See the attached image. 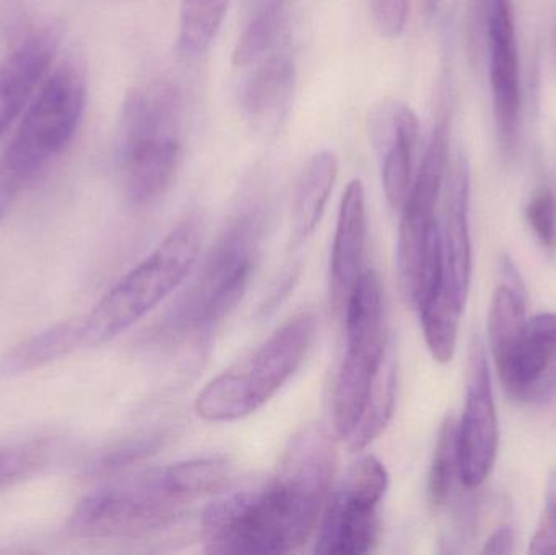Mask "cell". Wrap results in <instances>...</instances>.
I'll use <instances>...</instances> for the list:
<instances>
[{
    "label": "cell",
    "instance_id": "9a60e30c",
    "mask_svg": "<svg viewBox=\"0 0 556 555\" xmlns=\"http://www.w3.org/2000/svg\"><path fill=\"white\" fill-rule=\"evenodd\" d=\"M61 26L33 31L0 62V136L23 114L61 45Z\"/></svg>",
    "mask_w": 556,
    "mask_h": 555
},
{
    "label": "cell",
    "instance_id": "9c48e42d",
    "mask_svg": "<svg viewBox=\"0 0 556 555\" xmlns=\"http://www.w3.org/2000/svg\"><path fill=\"white\" fill-rule=\"evenodd\" d=\"M389 476L375 456L356 462L327 497L316 540V553L358 555L372 550L379 533L378 508Z\"/></svg>",
    "mask_w": 556,
    "mask_h": 555
},
{
    "label": "cell",
    "instance_id": "52a82bcc",
    "mask_svg": "<svg viewBox=\"0 0 556 555\" xmlns=\"http://www.w3.org/2000/svg\"><path fill=\"white\" fill-rule=\"evenodd\" d=\"M346 351L333 390V429L346 440L365 413L376 380L388 362L384 292L372 269L353 290L345 313Z\"/></svg>",
    "mask_w": 556,
    "mask_h": 555
},
{
    "label": "cell",
    "instance_id": "44dd1931",
    "mask_svg": "<svg viewBox=\"0 0 556 555\" xmlns=\"http://www.w3.org/2000/svg\"><path fill=\"white\" fill-rule=\"evenodd\" d=\"M230 0H181L178 48L188 58L205 54L214 42Z\"/></svg>",
    "mask_w": 556,
    "mask_h": 555
},
{
    "label": "cell",
    "instance_id": "5bb4252c",
    "mask_svg": "<svg viewBox=\"0 0 556 555\" xmlns=\"http://www.w3.org/2000/svg\"><path fill=\"white\" fill-rule=\"evenodd\" d=\"M469 165L463 155L450 160L444 179L443 217L440 224L444 286L460 306H466L472 277L469 231Z\"/></svg>",
    "mask_w": 556,
    "mask_h": 555
},
{
    "label": "cell",
    "instance_id": "f1b7e54d",
    "mask_svg": "<svg viewBox=\"0 0 556 555\" xmlns=\"http://www.w3.org/2000/svg\"><path fill=\"white\" fill-rule=\"evenodd\" d=\"M160 443H162V436H149L132 440V442L126 443L116 452L111 453L104 459L103 466L104 468L114 469L130 465V463L137 462V459L146 458V456L155 453L159 450Z\"/></svg>",
    "mask_w": 556,
    "mask_h": 555
},
{
    "label": "cell",
    "instance_id": "5b68a950",
    "mask_svg": "<svg viewBox=\"0 0 556 555\" xmlns=\"http://www.w3.org/2000/svg\"><path fill=\"white\" fill-rule=\"evenodd\" d=\"M201 243L198 220L189 218L179 224L153 253L80 318L84 348L110 342L152 312L188 276L198 261Z\"/></svg>",
    "mask_w": 556,
    "mask_h": 555
},
{
    "label": "cell",
    "instance_id": "4dcf8cb0",
    "mask_svg": "<svg viewBox=\"0 0 556 555\" xmlns=\"http://www.w3.org/2000/svg\"><path fill=\"white\" fill-rule=\"evenodd\" d=\"M424 3V10L427 15H431V13L437 12L438 5H440V0H421Z\"/></svg>",
    "mask_w": 556,
    "mask_h": 555
},
{
    "label": "cell",
    "instance_id": "603a6c76",
    "mask_svg": "<svg viewBox=\"0 0 556 555\" xmlns=\"http://www.w3.org/2000/svg\"><path fill=\"white\" fill-rule=\"evenodd\" d=\"M395 403V368L391 358L386 362L372 388L371 396L366 404L365 413L362 419L356 424L355 430L350 433L346 443L353 452L366 449L372 440L378 439L389 420L392 417Z\"/></svg>",
    "mask_w": 556,
    "mask_h": 555
},
{
    "label": "cell",
    "instance_id": "277c9868",
    "mask_svg": "<svg viewBox=\"0 0 556 555\" xmlns=\"http://www.w3.org/2000/svg\"><path fill=\"white\" fill-rule=\"evenodd\" d=\"M264 217L260 209L238 215L218 238L195 279L156 328L160 341H185L211 332L238 305L260 257Z\"/></svg>",
    "mask_w": 556,
    "mask_h": 555
},
{
    "label": "cell",
    "instance_id": "e0dca14e",
    "mask_svg": "<svg viewBox=\"0 0 556 555\" xmlns=\"http://www.w3.org/2000/svg\"><path fill=\"white\" fill-rule=\"evenodd\" d=\"M241 91V106L257 127H276L283 119L296 84L293 59L283 49L264 55Z\"/></svg>",
    "mask_w": 556,
    "mask_h": 555
},
{
    "label": "cell",
    "instance_id": "7a4b0ae2",
    "mask_svg": "<svg viewBox=\"0 0 556 555\" xmlns=\"http://www.w3.org/2000/svg\"><path fill=\"white\" fill-rule=\"evenodd\" d=\"M185 98L178 85L160 80L127 94L117 134L124 195L146 209L165 195L182 152Z\"/></svg>",
    "mask_w": 556,
    "mask_h": 555
},
{
    "label": "cell",
    "instance_id": "6da1fadb",
    "mask_svg": "<svg viewBox=\"0 0 556 555\" xmlns=\"http://www.w3.org/2000/svg\"><path fill=\"white\" fill-rule=\"evenodd\" d=\"M336 442L323 424H307L285 449L276 478L238 491L202 515L212 554H288L303 546L319 520L336 471Z\"/></svg>",
    "mask_w": 556,
    "mask_h": 555
},
{
    "label": "cell",
    "instance_id": "cb8c5ba5",
    "mask_svg": "<svg viewBox=\"0 0 556 555\" xmlns=\"http://www.w3.org/2000/svg\"><path fill=\"white\" fill-rule=\"evenodd\" d=\"M457 478H459L457 420L454 417H447L441 426L430 475H428V499H430L431 505L443 507L450 501L454 481Z\"/></svg>",
    "mask_w": 556,
    "mask_h": 555
},
{
    "label": "cell",
    "instance_id": "484cf974",
    "mask_svg": "<svg viewBox=\"0 0 556 555\" xmlns=\"http://www.w3.org/2000/svg\"><path fill=\"white\" fill-rule=\"evenodd\" d=\"M33 31L22 0H0V45L3 48L12 51Z\"/></svg>",
    "mask_w": 556,
    "mask_h": 555
},
{
    "label": "cell",
    "instance_id": "2e32d148",
    "mask_svg": "<svg viewBox=\"0 0 556 555\" xmlns=\"http://www.w3.org/2000/svg\"><path fill=\"white\" fill-rule=\"evenodd\" d=\"M366 218L365 189L355 179L346 186L340 204L332 254H330V297L337 315L345 313L346 303L365 273Z\"/></svg>",
    "mask_w": 556,
    "mask_h": 555
},
{
    "label": "cell",
    "instance_id": "7402d4cb",
    "mask_svg": "<svg viewBox=\"0 0 556 555\" xmlns=\"http://www.w3.org/2000/svg\"><path fill=\"white\" fill-rule=\"evenodd\" d=\"M285 28V10L280 0H267L251 16L233 52L235 67H250L273 52Z\"/></svg>",
    "mask_w": 556,
    "mask_h": 555
},
{
    "label": "cell",
    "instance_id": "ffe728a7",
    "mask_svg": "<svg viewBox=\"0 0 556 555\" xmlns=\"http://www.w3.org/2000/svg\"><path fill=\"white\" fill-rule=\"evenodd\" d=\"M417 310L428 351L438 364H447L456 352L463 306L447 292L443 282L424 297Z\"/></svg>",
    "mask_w": 556,
    "mask_h": 555
},
{
    "label": "cell",
    "instance_id": "30bf717a",
    "mask_svg": "<svg viewBox=\"0 0 556 555\" xmlns=\"http://www.w3.org/2000/svg\"><path fill=\"white\" fill-rule=\"evenodd\" d=\"M459 479L477 489L489 479L500 446L498 416L492 390L489 361L480 345L473 349L467 380L466 404L457 422Z\"/></svg>",
    "mask_w": 556,
    "mask_h": 555
},
{
    "label": "cell",
    "instance_id": "ba28073f",
    "mask_svg": "<svg viewBox=\"0 0 556 555\" xmlns=\"http://www.w3.org/2000/svg\"><path fill=\"white\" fill-rule=\"evenodd\" d=\"M186 504L191 501L176 488L166 466L87 495L75 507L68 528L87 540L134 537L166 527Z\"/></svg>",
    "mask_w": 556,
    "mask_h": 555
},
{
    "label": "cell",
    "instance_id": "3957f363",
    "mask_svg": "<svg viewBox=\"0 0 556 555\" xmlns=\"http://www.w3.org/2000/svg\"><path fill=\"white\" fill-rule=\"evenodd\" d=\"M87 101L80 62H61L46 77L0 159V220L20 192L35 181L74 139Z\"/></svg>",
    "mask_w": 556,
    "mask_h": 555
},
{
    "label": "cell",
    "instance_id": "f546056e",
    "mask_svg": "<svg viewBox=\"0 0 556 555\" xmlns=\"http://www.w3.org/2000/svg\"><path fill=\"white\" fill-rule=\"evenodd\" d=\"M516 531L509 525H503L498 530L493 531L483 546L482 554L486 555H509L515 553Z\"/></svg>",
    "mask_w": 556,
    "mask_h": 555
},
{
    "label": "cell",
    "instance_id": "7c38bea8",
    "mask_svg": "<svg viewBox=\"0 0 556 555\" xmlns=\"http://www.w3.org/2000/svg\"><path fill=\"white\" fill-rule=\"evenodd\" d=\"M506 393L521 403H538L556 393V313L528 318L515 348L495 364Z\"/></svg>",
    "mask_w": 556,
    "mask_h": 555
},
{
    "label": "cell",
    "instance_id": "d6986e66",
    "mask_svg": "<svg viewBox=\"0 0 556 555\" xmlns=\"http://www.w3.org/2000/svg\"><path fill=\"white\" fill-rule=\"evenodd\" d=\"M80 348H84L80 318L59 323L7 352L0 358V377L26 374L49 362L59 361Z\"/></svg>",
    "mask_w": 556,
    "mask_h": 555
},
{
    "label": "cell",
    "instance_id": "83f0119b",
    "mask_svg": "<svg viewBox=\"0 0 556 555\" xmlns=\"http://www.w3.org/2000/svg\"><path fill=\"white\" fill-rule=\"evenodd\" d=\"M376 28L384 38L394 39L407 25L408 0H369Z\"/></svg>",
    "mask_w": 556,
    "mask_h": 555
},
{
    "label": "cell",
    "instance_id": "d4e9b609",
    "mask_svg": "<svg viewBox=\"0 0 556 555\" xmlns=\"http://www.w3.org/2000/svg\"><path fill=\"white\" fill-rule=\"evenodd\" d=\"M526 218L538 240L545 248L556 247V202L551 189L542 188L532 195L526 207Z\"/></svg>",
    "mask_w": 556,
    "mask_h": 555
},
{
    "label": "cell",
    "instance_id": "8fae6325",
    "mask_svg": "<svg viewBox=\"0 0 556 555\" xmlns=\"http://www.w3.org/2000/svg\"><path fill=\"white\" fill-rule=\"evenodd\" d=\"M485 22L490 88L496 129L502 146L509 152L515 149L521 117V71L511 2L489 0Z\"/></svg>",
    "mask_w": 556,
    "mask_h": 555
},
{
    "label": "cell",
    "instance_id": "4fadbf2b",
    "mask_svg": "<svg viewBox=\"0 0 556 555\" xmlns=\"http://www.w3.org/2000/svg\"><path fill=\"white\" fill-rule=\"evenodd\" d=\"M418 136L420 123L407 104L384 101L369 114V139L381 159L382 186L394 211H401L414 182Z\"/></svg>",
    "mask_w": 556,
    "mask_h": 555
},
{
    "label": "cell",
    "instance_id": "ac0fdd59",
    "mask_svg": "<svg viewBox=\"0 0 556 555\" xmlns=\"http://www.w3.org/2000/svg\"><path fill=\"white\" fill-rule=\"evenodd\" d=\"M339 175V160L330 150L316 153L301 172L291 212V241L304 243L316 230Z\"/></svg>",
    "mask_w": 556,
    "mask_h": 555
},
{
    "label": "cell",
    "instance_id": "8992f818",
    "mask_svg": "<svg viewBox=\"0 0 556 555\" xmlns=\"http://www.w3.org/2000/svg\"><path fill=\"white\" fill-rule=\"evenodd\" d=\"M316 325L313 313H301L277 329L256 351L205 384L195 400L198 416L231 422L261 409L303 364Z\"/></svg>",
    "mask_w": 556,
    "mask_h": 555
},
{
    "label": "cell",
    "instance_id": "1f68e13d",
    "mask_svg": "<svg viewBox=\"0 0 556 555\" xmlns=\"http://www.w3.org/2000/svg\"><path fill=\"white\" fill-rule=\"evenodd\" d=\"M0 466H2V458H0Z\"/></svg>",
    "mask_w": 556,
    "mask_h": 555
},
{
    "label": "cell",
    "instance_id": "4316f807",
    "mask_svg": "<svg viewBox=\"0 0 556 555\" xmlns=\"http://www.w3.org/2000/svg\"><path fill=\"white\" fill-rule=\"evenodd\" d=\"M529 553L535 555L556 554V469L548 475L544 514H542L538 531L532 537Z\"/></svg>",
    "mask_w": 556,
    "mask_h": 555
}]
</instances>
